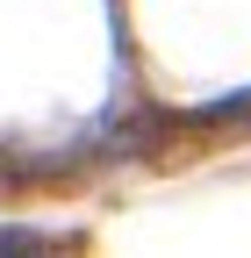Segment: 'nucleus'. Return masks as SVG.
I'll return each mask as SVG.
<instances>
[{"instance_id":"f03ea898","label":"nucleus","mask_w":251,"mask_h":258,"mask_svg":"<svg viewBox=\"0 0 251 258\" xmlns=\"http://www.w3.org/2000/svg\"><path fill=\"white\" fill-rule=\"evenodd\" d=\"M43 258H50V251H43Z\"/></svg>"},{"instance_id":"f257e3e1","label":"nucleus","mask_w":251,"mask_h":258,"mask_svg":"<svg viewBox=\"0 0 251 258\" xmlns=\"http://www.w3.org/2000/svg\"><path fill=\"white\" fill-rule=\"evenodd\" d=\"M50 251V237H36V230H8L0 222V258H43Z\"/></svg>"}]
</instances>
